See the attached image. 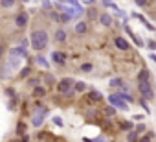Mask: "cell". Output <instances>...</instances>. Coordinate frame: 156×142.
<instances>
[{
  "label": "cell",
  "mask_w": 156,
  "mask_h": 142,
  "mask_svg": "<svg viewBox=\"0 0 156 142\" xmlns=\"http://www.w3.org/2000/svg\"><path fill=\"white\" fill-rule=\"evenodd\" d=\"M30 43H31V48L35 52H42L50 43V35H48L46 30H35L30 37Z\"/></svg>",
  "instance_id": "obj_1"
},
{
  "label": "cell",
  "mask_w": 156,
  "mask_h": 142,
  "mask_svg": "<svg viewBox=\"0 0 156 142\" xmlns=\"http://www.w3.org/2000/svg\"><path fill=\"white\" fill-rule=\"evenodd\" d=\"M73 85H75V80L73 78H62L57 83V89L62 94H73Z\"/></svg>",
  "instance_id": "obj_2"
},
{
  "label": "cell",
  "mask_w": 156,
  "mask_h": 142,
  "mask_svg": "<svg viewBox=\"0 0 156 142\" xmlns=\"http://www.w3.org/2000/svg\"><path fill=\"white\" fill-rule=\"evenodd\" d=\"M108 105H112L114 109H121V111H129V105H127V102L118 94V92H112L110 96H108Z\"/></svg>",
  "instance_id": "obj_3"
},
{
  "label": "cell",
  "mask_w": 156,
  "mask_h": 142,
  "mask_svg": "<svg viewBox=\"0 0 156 142\" xmlns=\"http://www.w3.org/2000/svg\"><path fill=\"white\" fill-rule=\"evenodd\" d=\"M138 89H140V94H141L143 100H152L154 98V91H152V87H151L149 81H140Z\"/></svg>",
  "instance_id": "obj_4"
},
{
  "label": "cell",
  "mask_w": 156,
  "mask_h": 142,
  "mask_svg": "<svg viewBox=\"0 0 156 142\" xmlns=\"http://www.w3.org/2000/svg\"><path fill=\"white\" fill-rule=\"evenodd\" d=\"M48 114V111H46V107H41L39 109V113L31 118V125H35V127H39V125H42V122H44V116Z\"/></svg>",
  "instance_id": "obj_5"
},
{
  "label": "cell",
  "mask_w": 156,
  "mask_h": 142,
  "mask_svg": "<svg viewBox=\"0 0 156 142\" xmlns=\"http://www.w3.org/2000/svg\"><path fill=\"white\" fill-rule=\"evenodd\" d=\"M26 24H28V13L26 11H20L15 17V26L17 28H26Z\"/></svg>",
  "instance_id": "obj_6"
},
{
  "label": "cell",
  "mask_w": 156,
  "mask_h": 142,
  "mask_svg": "<svg viewBox=\"0 0 156 142\" xmlns=\"http://www.w3.org/2000/svg\"><path fill=\"white\" fill-rule=\"evenodd\" d=\"M26 55H28V52H26L24 46H20V48H11V50H9V57L22 59V57H26Z\"/></svg>",
  "instance_id": "obj_7"
},
{
  "label": "cell",
  "mask_w": 156,
  "mask_h": 142,
  "mask_svg": "<svg viewBox=\"0 0 156 142\" xmlns=\"http://www.w3.org/2000/svg\"><path fill=\"white\" fill-rule=\"evenodd\" d=\"M114 44H116V48H118V50H129V48H130L129 41H127V39H123V37H116V39H114Z\"/></svg>",
  "instance_id": "obj_8"
},
{
  "label": "cell",
  "mask_w": 156,
  "mask_h": 142,
  "mask_svg": "<svg viewBox=\"0 0 156 142\" xmlns=\"http://www.w3.org/2000/svg\"><path fill=\"white\" fill-rule=\"evenodd\" d=\"M75 32L79 33V35L87 33V32H88V26H87V22H85V21H81V22H77V24H75Z\"/></svg>",
  "instance_id": "obj_9"
},
{
  "label": "cell",
  "mask_w": 156,
  "mask_h": 142,
  "mask_svg": "<svg viewBox=\"0 0 156 142\" xmlns=\"http://www.w3.org/2000/svg\"><path fill=\"white\" fill-rule=\"evenodd\" d=\"M53 37H55V41H57V43H64V41H66V37H68V33H66L64 30H57V32L53 33Z\"/></svg>",
  "instance_id": "obj_10"
},
{
  "label": "cell",
  "mask_w": 156,
  "mask_h": 142,
  "mask_svg": "<svg viewBox=\"0 0 156 142\" xmlns=\"http://www.w3.org/2000/svg\"><path fill=\"white\" fill-rule=\"evenodd\" d=\"M51 61L57 65H64V55L61 52H51Z\"/></svg>",
  "instance_id": "obj_11"
},
{
  "label": "cell",
  "mask_w": 156,
  "mask_h": 142,
  "mask_svg": "<svg viewBox=\"0 0 156 142\" xmlns=\"http://www.w3.org/2000/svg\"><path fill=\"white\" fill-rule=\"evenodd\" d=\"M121 87H125V81L121 78H112L110 80V89H121Z\"/></svg>",
  "instance_id": "obj_12"
},
{
  "label": "cell",
  "mask_w": 156,
  "mask_h": 142,
  "mask_svg": "<svg viewBox=\"0 0 156 142\" xmlns=\"http://www.w3.org/2000/svg\"><path fill=\"white\" fill-rule=\"evenodd\" d=\"M85 91H87V83H85V81H75L73 92H85Z\"/></svg>",
  "instance_id": "obj_13"
},
{
  "label": "cell",
  "mask_w": 156,
  "mask_h": 142,
  "mask_svg": "<svg viewBox=\"0 0 156 142\" xmlns=\"http://www.w3.org/2000/svg\"><path fill=\"white\" fill-rule=\"evenodd\" d=\"M127 140H129V142H140V133H136L134 129L129 131V133H127Z\"/></svg>",
  "instance_id": "obj_14"
},
{
  "label": "cell",
  "mask_w": 156,
  "mask_h": 142,
  "mask_svg": "<svg viewBox=\"0 0 156 142\" xmlns=\"http://www.w3.org/2000/svg\"><path fill=\"white\" fill-rule=\"evenodd\" d=\"M99 21H101L103 26H110V24H112V17H110L108 13H103V15L99 17Z\"/></svg>",
  "instance_id": "obj_15"
},
{
  "label": "cell",
  "mask_w": 156,
  "mask_h": 142,
  "mask_svg": "<svg viewBox=\"0 0 156 142\" xmlns=\"http://www.w3.org/2000/svg\"><path fill=\"white\" fill-rule=\"evenodd\" d=\"M33 96H35V98H42V96H46V89L41 87V85L35 87V89H33Z\"/></svg>",
  "instance_id": "obj_16"
},
{
  "label": "cell",
  "mask_w": 156,
  "mask_h": 142,
  "mask_svg": "<svg viewBox=\"0 0 156 142\" xmlns=\"http://www.w3.org/2000/svg\"><path fill=\"white\" fill-rule=\"evenodd\" d=\"M17 2H15V0H0V6H2L4 9H9V8H13Z\"/></svg>",
  "instance_id": "obj_17"
},
{
  "label": "cell",
  "mask_w": 156,
  "mask_h": 142,
  "mask_svg": "<svg viewBox=\"0 0 156 142\" xmlns=\"http://www.w3.org/2000/svg\"><path fill=\"white\" fill-rule=\"evenodd\" d=\"M101 98H103V94H101L99 91H92V92H90V100H92V102H99Z\"/></svg>",
  "instance_id": "obj_18"
},
{
  "label": "cell",
  "mask_w": 156,
  "mask_h": 142,
  "mask_svg": "<svg viewBox=\"0 0 156 142\" xmlns=\"http://www.w3.org/2000/svg\"><path fill=\"white\" fill-rule=\"evenodd\" d=\"M94 70V65L92 63H83L81 65V72H92Z\"/></svg>",
  "instance_id": "obj_19"
},
{
  "label": "cell",
  "mask_w": 156,
  "mask_h": 142,
  "mask_svg": "<svg viewBox=\"0 0 156 142\" xmlns=\"http://www.w3.org/2000/svg\"><path fill=\"white\" fill-rule=\"evenodd\" d=\"M140 81H149V70L147 68H143L140 72Z\"/></svg>",
  "instance_id": "obj_20"
},
{
  "label": "cell",
  "mask_w": 156,
  "mask_h": 142,
  "mask_svg": "<svg viewBox=\"0 0 156 142\" xmlns=\"http://www.w3.org/2000/svg\"><path fill=\"white\" fill-rule=\"evenodd\" d=\"M140 142H152V133H147V135L140 136Z\"/></svg>",
  "instance_id": "obj_21"
},
{
  "label": "cell",
  "mask_w": 156,
  "mask_h": 142,
  "mask_svg": "<svg viewBox=\"0 0 156 142\" xmlns=\"http://www.w3.org/2000/svg\"><path fill=\"white\" fill-rule=\"evenodd\" d=\"M121 129H125V131H132V122H123V124H121Z\"/></svg>",
  "instance_id": "obj_22"
},
{
  "label": "cell",
  "mask_w": 156,
  "mask_h": 142,
  "mask_svg": "<svg viewBox=\"0 0 156 142\" xmlns=\"http://www.w3.org/2000/svg\"><path fill=\"white\" fill-rule=\"evenodd\" d=\"M134 2H136L138 8H145V6L149 4V0H134Z\"/></svg>",
  "instance_id": "obj_23"
},
{
  "label": "cell",
  "mask_w": 156,
  "mask_h": 142,
  "mask_svg": "<svg viewBox=\"0 0 156 142\" xmlns=\"http://www.w3.org/2000/svg\"><path fill=\"white\" fill-rule=\"evenodd\" d=\"M37 63H39V65H42V66H48V61H46L42 55H37Z\"/></svg>",
  "instance_id": "obj_24"
},
{
  "label": "cell",
  "mask_w": 156,
  "mask_h": 142,
  "mask_svg": "<svg viewBox=\"0 0 156 142\" xmlns=\"http://www.w3.org/2000/svg\"><path fill=\"white\" fill-rule=\"evenodd\" d=\"M105 113H107V114H108V116H114V114H116V109H114V107H112V105H108V107H107V109H105Z\"/></svg>",
  "instance_id": "obj_25"
},
{
  "label": "cell",
  "mask_w": 156,
  "mask_h": 142,
  "mask_svg": "<svg viewBox=\"0 0 156 142\" xmlns=\"http://www.w3.org/2000/svg\"><path fill=\"white\" fill-rule=\"evenodd\" d=\"M134 131H136V133H140V136H141V133H143V131H145V124H138V125H136V129H134Z\"/></svg>",
  "instance_id": "obj_26"
},
{
  "label": "cell",
  "mask_w": 156,
  "mask_h": 142,
  "mask_svg": "<svg viewBox=\"0 0 156 142\" xmlns=\"http://www.w3.org/2000/svg\"><path fill=\"white\" fill-rule=\"evenodd\" d=\"M53 124L59 125V127H62V118L61 116H53Z\"/></svg>",
  "instance_id": "obj_27"
},
{
  "label": "cell",
  "mask_w": 156,
  "mask_h": 142,
  "mask_svg": "<svg viewBox=\"0 0 156 142\" xmlns=\"http://www.w3.org/2000/svg\"><path fill=\"white\" fill-rule=\"evenodd\" d=\"M30 72H31V68H22V70H20V76L26 78V76H30Z\"/></svg>",
  "instance_id": "obj_28"
},
{
  "label": "cell",
  "mask_w": 156,
  "mask_h": 142,
  "mask_svg": "<svg viewBox=\"0 0 156 142\" xmlns=\"http://www.w3.org/2000/svg\"><path fill=\"white\" fill-rule=\"evenodd\" d=\"M24 131H26V125H24V124L20 122V124H19V127H17V133H19V135H22Z\"/></svg>",
  "instance_id": "obj_29"
},
{
  "label": "cell",
  "mask_w": 156,
  "mask_h": 142,
  "mask_svg": "<svg viewBox=\"0 0 156 142\" xmlns=\"http://www.w3.org/2000/svg\"><path fill=\"white\" fill-rule=\"evenodd\" d=\"M53 81H55V80H53L51 76H46V83H50V85H53Z\"/></svg>",
  "instance_id": "obj_30"
},
{
  "label": "cell",
  "mask_w": 156,
  "mask_h": 142,
  "mask_svg": "<svg viewBox=\"0 0 156 142\" xmlns=\"http://www.w3.org/2000/svg\"><path fill=\"white\" fill-rule=\"evenodd\" d=\"M4 52H6V48H4V44H0V57L4 55Z\"/></svg>",
  "instance_id": "obj_31"
},
{
  "label": "cell",
  "mask_w": 156,
  "mask_h": 142,
  "mask_svg": "<svg viewBox=\"0 0 156 142\" xmlns=\"http://www.w3.org/2000/svg\"><path fill=\"white\" fill-rule=\"evenodd\" d=\"M28 140H30V138H28V135H24V136L20 138V142H28Z\"/></svg>",
  "instance_id": "obj_32"
},
{
  "label": "cell",
  "mask_w": 156,
  "mask_h": 142,
  "mask_svg": "<svg viewBox=\"0 0 156 142\" xmlns=\"http://www.w3.org/2000/svg\"><path fill=\"white\" fill-rule=\"evenodd\" d=\"M151 59H152V61H156V55H154V54H151Z\"/></svg>",
  "instance_id": "obj_33"
},
{
  "label": "cell",
  "mask_w": 156,
  "mask_h": 142,
  "mask_svg": "<svg viewBox=\"0 0 156 142\" xmlns=\"http://www.w3.org/2000/svg\"><path fill=\"white\" fill-rule=\"evenodd\" d=\"M57 2H61V4H64V0H57Z\"/></svg>",
  "instance_id": "obj_34"
},
{
  "label": "cell",
  "mask_w": 156,
  "mask_h": 142,
  "mask_svg": "<svg viewBox=\"0 0 156 142\" xmlns=\"http://www.w3.org/2000/svg\"><path fill=\"white\" fill-rule=\"evenodd\" d=\"M105 2H108V0H105Z\"/></svg>",
  "instance_id": "obj_35"
},
{
  "label": "cell",
  "mask_w": 156,
  "mask_h": 142,
  "mask_svg": "<svg viewBox=\"0 0 156 142\" xmlns=\"http://www.w3.org/2000/svg\"><path fill=\"white\" fill-rule=\"evenodd\" d=\"M19 142H20V140H19Z\"/></svg>",
  "instance_id": "obj_36"
}]
</instances>
